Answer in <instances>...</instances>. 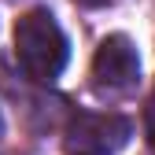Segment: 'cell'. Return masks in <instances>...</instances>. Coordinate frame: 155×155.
<instances>
[{
  "label": "cell",
  "instance_id": "6da1fadb",
  "mask_svg": "<svg viewBox=\"0 0 155 155\" xmlns=\"http://www.w3.org/2000/svg\"><path fill=\"white\" fill-rule=\"evenodd\" d=\"M15 59L33 81H55L70 59L67 33L48 8H33L15 22Z\"/></svg>",
  "mask_w": 155,
  "mask_h": 155
},
{
  "label": "cell",
  "instance_id": "7a4b0ae2",
  "mask_svg": "<svg viewBox=\"0 0 155 155\" xmlns=\"http://www.w3.org/2000/svg\"><path fill=\"white\" fill-rule=\"evenodd\" d=\"M133 137V122L114 111H78L70 114L63 144L67 155H118Z\"/></svg>",
  "mask_w": 155,
  "mask_h": 155
},
{
  "label": "cell",
  "instance_id": "3957f363",
  "mask_svg": "<svg viewBox=\"0 0 155 155\" xmlns=\"http://www.w3.org/2000/svg\"><path fill=\"white\" fill-rule=\"evenodd\" d=\"M140 81V55L126 33H111L92 55V89L96 96H129Z\"/></svg>",
  "mask_w": 155,
  "mask_h": 155
},
{
  "label": "cell",
  "instance_id": "277c9868",
  "mask_svg": "<svg viewBox=\"0 0 155 155\" xmlns=\"http://www.w3.org/2000/svg\"><path fill=\"white\" fill-rule=\"evenodd\" d=\"M144 133H148V144H151V151H155V96H151L148 107H144Z\"/></svg>",
  "mask_w": 155,
  "mask_h": 155
},
{
  "label": "cell",
  "instance_id": "5b68a950",
  "mask_svg": "<svg viewBox=\"0 0 155 155\" xmlns=\"http://www.w3.org/2000/svg\"><path fill=\"white\" fill-rule=\"evenodd\" d=\"M78 4H85V8H104V4H114V0H78Z\"/></svg>",
  "mask_w": 155,
  "mask_h": 155
}]
</instances>
